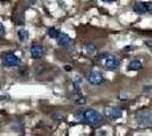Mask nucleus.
<instances>
[{
    "mask_svg": "<svg viewBox=\"0 0 152 136\" xmlns=\"http://www.w3.org/2000/svg\"><path fill=\"white\" fill-rule=\"evenodd\" d=\"M102 1H104V2H113L115 0H102Z\"/></svg>",
    "mask_w": 152,
    "mask_h": 136,
    "instance_id": "nucleus-21",
    "label": "nucleus"
},
{
    "mask_svg": "<svg viewBox=\"0 0 152 136\" xmlns=\"http://www.w3.org/2000/svg\"><path fill=\"white\" fill-rule=\"evenodd\" d=\"M53 119H56V120H61V119H63V116L59 115V113H56V115H53Z\"/></svg>",
    "mask_w": 152,
    "mask_h": 136,
    "instance_id": "nucleus-15",
    "label": "nucleus"
},
{
    "mask_svg": "<svg viewBox=\"0 0 152 136\" xmlns=\"http://www.w3.org/2000/svg\"><path fill=\"white\" fill-rule=\"evenodd\" d=\"M19 63H20L19 58L14 53H7L2 58V64L6 67H15V66H18Z\"/></svg>",
    "mask_w": 152,
    "mask_h": 136,
    "instance_id": "nucleus-5",
    "label": "nucleus"
},
{
    "mask_svg": "<svg viewBox=\"0 0 152 136\" xmlns=\"http://www.w3.org/2000/svg\"><path fill=\"white\" fill-rule=\"evenodd\" d=\"M17 38L20 42H25L28 40V32H27V30L25 28H19L18 31H17Z\"/></svg>",
    "mask_w": 152,
    "mask_h": 136,
    "instance_id": "nucleus-11",
    "label": "nucleus"
},
{
    "mask_svg": "<svg viewBox=\"0 0 152 136\" xmlns=\"http://www.w3.org/2000/svg\"><path fill=\"white\" fill-rule=\"evenodd\" d=\"M84 51L86 53H89V55H93L96 51V47L94 44H92V43H88V44L84 45Z\"/></svg>",
    "mask_w": 152,
    "mask_h": 136,
    "instance_id": "nucleus-13",
    "label": "nucleus"
},
{
    "mask_svg": "<svg viewBox=\"0 0 152 136\" xmlns=\"http://www.w3.org/2000/svg\"><path fill=\"white\" fill-rule=\"evenodd\" d=\"M31 56L33 58H39V57H41L42 55H43V48L41 47V45H33L31 48Z\"/></svg>",
    "mask_w": 152,
    "mask_h": 136,
    "instance_id": "nucleus-9",
    "label": "nucleus"
},
{
    "mask_svg": "<svg viewBox=\"0 0 152 136\" xmlns=\"http://www.w3.org/2000/svg\"><path fill=\"white\" fill-rule=\"evenodd\" d=\"M85 102H86V99H85V97H80V99H77V100H76V103L80 104V105L85 104Z\"/></svg>",
    "mask_w": 152,
    "mask_h": 136,
    "instance_id": "nucleus-14",
    "label": "nucleus"
},
{
    "mask_svg": "<svg viewBox=\"0 0 152 136\" xmlns=\"http://www.w3.org/2000/svg\"><path fill=\"white\" fill-rule=\"evenodd\" d=\"M142 68V63L140 61V60H132V61H129L128 63V65H127V69L128 71H140Z\"/></svg>",
    "mask_w": 152,
    "mask_h": 136,
    "instance_id": "nucleus-10",
    "label": "nucleus"
},
{
    "mask_svg": "<svg viewBox=\"0 0 152 136\" xmlns=\"http://www.w3.org/2000/svg\"><path fill=\"white\" fill-rule=\"evenodd\" d=\"M64 68H65V71H72V67H70V66H65V67H64Z\"/></svg>",
    "mask_w": 152,
    "mask_h": 136,
    "instance_id": "nucleus-20",
    "label": "nucleus"
},
{
    "mask_svg": "<svg viewBox=\"0 0 152 136\" xmlns=\"http://www.w3.org/2000/svg\"><path fill=\"white\" fill-rule=\"evenodd\" d=\"M99 61L107 71H116L121 65V60L115 55H102L99 57Z\"/></svg>",
    "mask_w": 152,
    "mask_h": 136,
    "instance_id": "nucleus-1",
    "label": "nucleus"
},
{
    "mask_svg": "<svg viewBox=\"0 0 152 136\" xmlns=\"http://www.w3.org/2000/svg\"><path fill=\"white\" fill-rule=\"evenodd\" d=\"M47 34L49 35V38H51V39H57L58 35L60 34V32L58 31L56 27H50V28H48Z\"/></svg>",
    "mask_w": 152,
    "mask_h": 136,
    "instance_id": "nucleus-12",
    "label": "nucleus"
},
{
    "mask_svg": "<svg viewBox=\"0 0 152 136\" xmlns=\"http://www.w3.org/2000/svg\"><path fill=\"white\" fill-rule=\"evenodd\" d=\"M104 115L110 120H116L121 117L123 111L118 107H107V108H104Z\"/></svg>",
    "mask_w": 152,
    "mask_h": 136,
    "instance_id": "nucleus-4",
    "label": "nucleus"
},
{
    "mask_svg": "<svg viewBox=\"0 0 152 136\" xmlns=\"http://www.w3.org/2000/svg\"><path fill=\"white\" fill-rule=\"evenodd\" d=\"M136 123L139 124V126L142 127H148L152 125V111L150 110H142L136 112L135 115Z\"/></svg>",
    "mask_w": 152,
    "mask_h": 136,
    "instance_id": "nucleus-2",
    "label": "nucleus"
},
{
    "mask_svg": "<svg viewBox=\"0 0 152 136\" xmlns=\"http://www.w3.org/2000/svg\"><path fill=\"white\" fill-rule=\"evenodd\" d=\"M98 136H107V133H106L104 130H100V132L98 133Z\"/></svg>",
    "mask_w": 152,
    "mask_h": 136,
    "instance_id": "nucleus-18",
    "label": "nucleus"
},
{
    "mask_svg": "<svg viewBox=\"0 0 152 136\" xmlns=\"http://www.w3.org/2000/svg\"><path fill=\"white\" fill-rule=\"evenodd\" d=\"M145 44L150 48V49H152V41H150V40H146L145 41Z\"/></svg>",
    "mask_w": 152,
    "mask_h": 136,
    "instance_id": "nucleus-17",
    "label": "nucleus"
},
{
    "mask_svg": "<svg viewBox=\"0 0 152 136\" xmlns=\"http://www.w3.org/2000/svg\"><path fill=\"white\" fill-rule=\"evenodd\" d=\"M83 116H84V119L88 121L91 125H99L101 124L102 121V116L99 111L94 110V109H88L83 112Z\"/></svg>",
    "mask_w": 152,
    "mask_h": 136,
    "instance_id": "nucleus-3",
    "label": "nucleus"
},
{
    "mask_svg": "<svg viewBox=\"0 0 152 136\" xmlns=\"http://www.w3.org/2000/svg\"><path fill=\"white\" fill-rule=\"evenodd\" d=\"M134 12L137 14H144L149 13L152 10V1H148V2H137L134 6Z\"/></svg>",
    "mask_w": 152,
    "mask_h": 136,
    "instance_id": "nucleus-6",
    "label": "nucleus"
},
{
    "mask_svg": "<svg viewBox=\"0 0 152 136\" xmlns=\"http://www.w3.org/2000/svg\"><path fill=\"white\" fill-rule=\"evenodd\" d=\"M56 40H57L58 44L61 47H68L70 44V38L65 33H60Z\"/></svg>",
    "mask_w": 152,
    "mask_h": 136,
    "instance_id": "nucleus-8",
    "label": "nucleus"
},
{
    "mask_svg": "<svg viewBox=\"0 0 152 136\" xmlns=\"http://www.w3.org/2000/svg\"><path fill=\"white\" fill-rule=\"evenodd\" d=\"M5 34V28H4V26H2V24L0 23V36H2Z\"/></svg>",
    "mask_w": 152,
    "mask_h": 136,
    "instance_id": "nucleus-16",
    "label": "nucleus"
},
{
    "mask_svg": "<svg viewBox=\"0 0 152 136\" xmlns=\"http://www.w3.org/2000/svg\"><path fill=\"white\" fill-rule=\"evenodd\" d=\"M26 1H27L30 5H34V4L37 2V0H26Z\"/></svg>",
    "mask_w": 152,
    "mask_h": 136,
    "instance_id": "nucleus-19",
    "label": "nucleus"
},
{
    "mask_svg": "<svg viewBox=\"0 0 152 136\" xmlns=\"http://www.w3.org/2000/svg\"><path fill=\"white\" fill-rule=\"evenodd\" d=\"M88 81L92 85H100L103 82V77L99 71H91L88 74Z\"/></svg>",
    "mask_w": 152,
    "mask_h": 136,
    "instance_id": "nucleus-7",
    "label": "nucleus"
}]
</instances>
